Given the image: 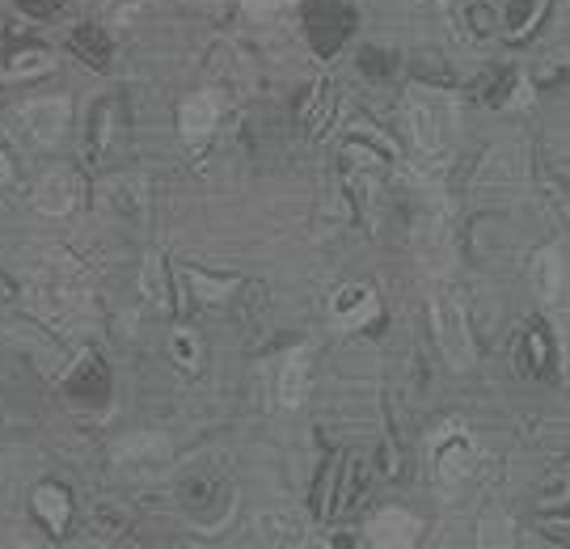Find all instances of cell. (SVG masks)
Here are the masks:
<instances>
[{
  "label": "cell",
  "instance_id": "obj_18",
  "mask_svg": "<svg viewBox=\"0 0 570 549\" xmlns=\"http://www.w3.org/2000/svg\"><path fill=\"white\" fill-rule=\"evenodd\" d=\"M249 9H279V4H292V0H245Z\"/></svg>",
  "mask_w": 570,
  "mask_h": 549
},
{
  "label": "cell",
  "instance_id": "obj_7",
  "mask_svg": "<svg viewBox=\"0 0 570 549\" xmlns=\"http://www.w3.org/2000/svg\"><path fill=\"white\" fill-rule=\"evenodd\" d=\"M423 532V520L406 508H381L367 520V541L372 546H414Z\"/></svg>",
  "mask_w": 570,
  "mask_h": 549
},
{
  "label": "cell",
  "instance_id": "obj_2",
  "mask_svg": "<svg viewBox=\"0 0 570 549\" xmlns=\"http://www.w3.org/2000/svg\"><path fill=\"white\" fill-rule=\"evenodd\" d=\"M478 440H473V431L461 423V419H444L440 428L431 431V444H428V469H431V482L452 494V490H461L473 478V469H478Z\"/></svg>",
  "mask_w": 570,
  "mask_h": 549
},
{
  "label": "cell",
  "instance_id": "obj_17",
  "mask_svg": "<svg viewBox=\"0 0 570 549\" xmlns=\"http://www.w3.org/2000/svg\"><path fill=\"white\" fill-rule=\"evenodd\" d=\"M13 296H18V284H13V280H9L4 271H0V305H9Z\"/></svg>",
  "mask_w": 570,
  "mask_h": 549
},
{
  "label": "cell",
  "instance_id": "obj_5",
  "mask_svg": "<svg viewBox=\"0 0 570 549\" xmlns=\"http://www.w3.org/2000/svg\"><path fill=\"white\" fill-rule=\"evenodd\" d=\"M381 317V301L367 284H346L338 287V296L330 301V322L351 334V330H367Z\"/></svg>",
  "mask_w": 570,
  "mask_h": 549
},
{
  "label": "cell",
  "instance_id": "obj_8",
  "mask_svg": "<svg viewBox=\"0 0 570 549\" xmlns=\"http://www.w3.org/2000/svg\"><path fill=\"white\" fill-rule=\"evenodd\" d=\"M520 174H524V148H520V144H499V148H490L482 169H478V190L515 186Z\"/></svg>",
  "mask_w": 570,
  "mask_h": 549
},
{
  "label": "cell",
  "instance_id": "obj_16",
  "mask_svg": "<svg viewBox=\"0 0 570 549\" xmlns=\"http://www.w3.org/2000/svg\"><path fill=\"white\" fill-rule=\"evenodd\" d=\"M18 4L26 9V13H30V18H51V13L60 9L63 0H18Z\"/></svg>",
  "mask_w": 570,
  "mask_h": 549
},
{
  "label": "cell",
  "instance_id": "obj_10",
  "mask_svg": "<svg viewBox=\"0 0 570 549\" xmlns=\"http://www.w3.org/2000/svg\"><path fill=\"white\" fill-rule=\"evenodd\" d=\"M63 393L72 398V402H85V406H102L106 393H110V381H106V367H102V355H85L77 372L63 381Z\"/></svg>",
  "mask_w": 570,
  "mask_h": 549
},
{
  "label": "cell",
  "instance_id": "obj_6",
  "mask_svg": "<svg viewBox=\"0 0 570 549\" xmlns=\"http://www.w3.org/2000/svg\"><path fill=\"white\" fill-rule=\"evenodd\" d=\"M532 292H537V301L541 305H558L562 301V292H567V280H570V266H567V249L562 245H546V249H537L532 254Z\"/></svg>",
  "mask_w": 570,
  "mask_h": 549
},
{
  "label": "cell",
  "instance_id": "obj_12",
  "mask_svg": "<svg viewBox=\"0 0 570 549\" xmlns=\"http://www.w3.org/2000/svg\"><path fill=\"white\" fill-rule=\"evenodd\" d=\"M216 119H220V102H216V94H195V98L183 106V131L190 136V140L207 136V131L216 127Z\"/></svg>",
  "mask_w": 570,
  "mask_h": 549
},
{
  "label": "cell",
  "instance_id": "obj_3",
  "mask_svg": "<svg viewBox=\"0 0 570 549\" xmlns=\"http://www.w3.org/2000/svg\"><path fill=\"white\" fill-rule=\"evenodd\" d=\"M431 334H435L440 355H444L456 372L473 367V334H469V313H465L461 292H456L452 284L431 287Z\"/></svg>",
  "mask_w": 570,
  "mask_h": 549
},
{
  "label": "cell",
  "instance_id": "obj_13",
  "mask_svg": "<svg viewBox=\"0 0 570 549\" xmlns=\"http://www.w3.org/2000/svg\"><path fill=\"white\" fill-rule=\"evenodd\" d=\"M68 51L81 56L89 68H106V60H110V39H106V30H98V26H81V30H72Z\"/></svg>",
  "mask_w": 570,
  "mask_h": 549
},
{
  "label": "cell",
  "instance_id": "obj_14",
  "mask_svg": "<svg viewBox=\"0 0 570 549\" xmlns=\"http://www.w3.org/2000/svg\"><path fill=\"white\" fill-rule=\"evenodd\" d=\"M546 13V0H503V30L508 39H524Z\"/></svg>",
  "mask_w": 570,
  "mask_h": 549
},
{
  "label": "cell",
  "instance_id": "obj_1",
  "mask_svg": "<svg viewBox=\"0 0 570 549\" xmlns=\"http://www.w3.org/2000/svg\"><path fill=\"white\" fill-rule=\"evenodd\" d=\"M178 503L190 516V525L216 532L225 529V520L237 508V487H233V478L225 469L195 461V469H186V478L178 482Z\"/></svg>",
  "mask_w": 570,
  "mask_h": 549
},
{
  "label": "cell",
  "instance_id": "obj_9",
  "mask_svg": "<svg viewBox=\"0 0 570 549\" xmlns=\"http://www.w3.org/2000/svg\"><path fill=\"white\" fill-rule=\"evenodd\" d=\"M30 511H35V520H39L51 537H63V532H68V520H72V494H68L60 482H42V487H35V494H30Z\"/></svg>",
  "mask_w": 570,
  "mask_h": 549
},
{
  "label": "cell",
  "instance_id": "obj_4",
  "mask_svg": "<svg viewBox=\"0 0 570 549\" xmlns=\"http://www.w3.org/2000/svg\"><path fill=\"white\" fill-rule=\"evenodd\" d=\"M406 122H410V140L423 157H444L452 148V106L449 98L440 94H428V89H414L406 102Z\"/></svg>",
  "mask_w": 570,
  "mask_h": 549
},
{
  "label": "cell",
  "instance_id": "obj_11",
  "mask_svg": "<svg viewBox=\"0 0 570 549\" xmlns=\"http://www.w3.org/2000/svg\"><path fill=\"white\" fill-rule=\"evenodd\" d=\"M279 398L284 406H301L308 398V351H292L279 372Z\"/></svg>",
  "mask_w": 570,
  "mask_h": 549
},
{
  "label": "cell",
  "instance_id": "obj_15",
  "mask_svg": "<svg viewBox=\"0 0 570 549\" xmlns=\"http://www.w3.org/2000/svg\"><path fill=\"white\" fill-rule=\"evenodd\" d=\"M169 351H174V360H178L186 372H199V367H204V343H199L190 330H174Z\"/></svg>",
  "mask_w": 570,
  "mask_h": 549
}]
</instances>
